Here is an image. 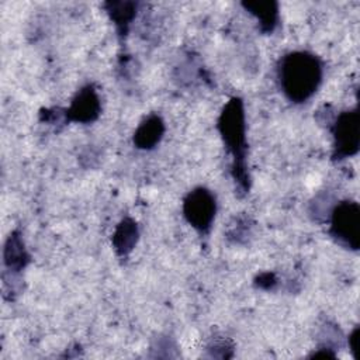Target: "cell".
I'll return each instance as SVG.
<instances>
[{
    "label": "cell",
    "mask_w": 360,
    "mask_h": 360,
    "mask_svg": "<svg viewBox=\"0 0 360 360\" xmlns=\"http://www.w3.org/2000/svg\"><path fill=\"white\" fill-rule=\"evenodd\" d=\"M322 76V62L316 55L307 51L285 53L277 65L278 86L292 103L309 100L321 86Z\"/></svg>",
    "instance_id": "cell-1"
},
{
    "label": "cell",
    "mask_w": 360,
    "mask_h": 360,
    "mask_svg": "<svg viewBox=\"0 0 360 360\" xmlns=\"http://www.w3.org/2000/svg\"><path fill=\"white\" fill-rule=\"evenodd\" d=\"M218 128L222 139L233 158V177L239 186L248 188V176L245 170L246 156V135H245V114L243 104L239 98L233 97L224 107L218 120Z\"/></svg>",
    "instance_id": "cell-2"
},
{
    "label": "cell",
    "mask_w": 360,
    "mask_h": 360,
    "mask_svg": "<svg viewBox=\"0 0 360 360\" xmlns=\"http://www.w3.org/2000/svg\"><path fill=\"white\" fill-rule=\"evenodd\" d=\"M329 233L343 248L357 250L360 246V208L356 201L338 202L329 217Z\"/></svg>",
    "instance_id": "cell-3"
},
{
    "label": "cell",
    "mask_w": 360,
    "mask_h": 360,
    "mask_svg": "<svg viewBox=\"0 0 360 360\" xmlns=\"http://www.w3.org/2000/svg\"><path fill=\"white\" fill-rule=\"evenodd\" d=\"M217 212V200L212 191L197 187L190 191L183 201V214L187 222L200 233H207Z\"/></svg>",
    "instance_id": "cell-4"
},
{
    "label": "cell",
    "mask_w": 360,
    "mask_h": 360,
    "mask_svg": "<svg viewBox=\"0 0 360 360\" xmlns=\"http://www.w3.org/2000/svg\"><path fill=\"white\" fill-rule=\"evenodd\" d=\"M335 159L350 158L357 153L360 143L359 112L357 110L340 112L332 125Z\"/></svg>",
    "instance_id": "cell-5"
},
{
    "label": "cell",
    "mask_w": 360,
    "mask_h": 360,
    "mask_svg": "<svg viewBox=\"0 0 360 360\" xmlns=\"http://www.w3.org/2000/svg\"><path fill=\"white\" fill-rule=\"evenodd\" d=\"M100 114V100L93 86H86L77 91L70 107L66 110V117L76 122H91Z\"/></svg>",
    "instance_id": "cell-6"
},
{
    "label": "cell",
    "mask_w": 360,
    "mask_h": 360,
    "mask_svg": "<svg viewBox=\"0 0 360 360\" xmlns=\"http://www.w3.org/2000/svg\"><path fill=\"white\" fill-rule=\"evenodd\" d=\"M165 132V124L159 115H149L134 134V143L139 149L155 148Z\"/></svg>",
    "instance_id": "cell-7"
},
{
    "label": "cell",
    "mask_w": 360,
    "mask_h": 360,
    "mask_svg": "<svg viewBox=\"0 0 360 360\" xmlns=\"http://www.w3.org/2000/svg\"><path fill=\"white\" fill-rule=\"evenodd\" d=\"M243 7L252 13L260 21V30L263 32H271L278 20V8L274 1H255L243 3Z\"/></svg>",
    "instance_id": "cell-8"
},
{
    "label": "cell",
    "mask_w": 360,
    "mask_h": 360,
    "mask_svg": "<svg viewBox=\"0 0 360 360\" xmlns=\"http://www.w3.org/2000/svg\"><path fill=\"white\" fill-rule=\"evenodd\" d=\"M138 239V228L136 224L132 219H124L112 238L114 249L117 250L118 255H127L132 250L134 245L136 243Z\"/></svg>",
    "instance_id": "cell-9"
},
{
    "label": "cell",
    "mask_w": 360,
    "mask_h": 360,
    "mask_svg": "<svg viewBox=\"0 0 360 360\" xmlns=\"http://www.w3.org/2000/svg\"><path fill=\"white\" fill-rule=\"evenodd\" d=\"M4 260H6V264L10 269L20 270L25 266V262L28 260V256L24 250V246H22V242H21L20 236L13 235V236L8 238V242H7L6 249H4Z\"/></svg>",
    "instance_id": "cell-10"
},
{
    "label": "cell",
    "mask_w": 360,
    "mask_h": 360,
    "mask_svg": "<svg viewBox=\"0 0 360 360\" xmlns=\"http://www.w3.org/2000/svg\"><path fill=\"white\" fill-rule=\"evenodd\" d=\"M108 14L111 15L112 21L117 24L118 30L121 32H125L128 28V24L135 15V7L134 3H110L108 4Z\"/></svg>",
    "instance_id": "cell-11"
},
{
    "label": "cell",
    "mask_w": 360,
    "mask_h": 360,
    "mask_svg": "<svg viewBox=\"0 0 360 360\" xmlns=\"http://www.w3.org/2000/svg\"><path fill=\"white\" fill-rule=\"evenodd\" d=\"M349 346L350 352L353 353L354 359H359V328H354L349 338Z\"/></svg>",
    "instance_id": "cell-12"
}]
</instances>
